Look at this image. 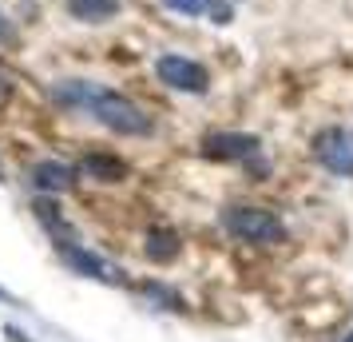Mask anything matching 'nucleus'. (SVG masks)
I'll return each mask as SVG.
<instances>
[{
	"instance_id": "1",
	"label": "nucleus",
	"mask_w": 353,
	"mask_h": 342,
	"mask_svg": "<svg viewBox=\"0 0 353 342\" xmlns=\"http://www.w3.org/2000/svg\"><path fill=\"white\" fill-rule=\"evenodd\" d=\"M52 99L64 108V112H88L96 124H103L115 135H151L155 120L128 99L115 88H103L96 80H56L52 84Z\"/></svg>"
},
{
	"instance_id": "2",
	"label": "nucleus",
	"mask_w": 353,
	"mask_h": 342,
	"mask_svg": "<svg viewBox=\"0 0 353 342\" xmlns=\"http://www.w3.org/2000/svg\"><path fill=\"white\" fill-rule=\"evenodd\" d=\"M199 151H203V160H214V163H242L254 183L270 180V160L262 151V140L250 135V131H210L199 144Z\"/></svg>"
},
{
	"instance_id": "3",
	"label": "nucleus",
	"mask_w": 353,
	"mask_h": 342,
	"mask_svg": "<svg viewBox=\"0 0 353 342\" xmlns=\"http://www.w3.org/2000/svg\"><path fill=\"white\" fill-rule=\"evenodd\" d=\"M219 223L230 239L239 243H254V247H278L286 239V223L266 207H250V203H234L219 215Z\"/></svg>"
},
{
	"instance_id": "4",
	"label": "nucleus",
	"mask_w": 353,
	"mask_h": 342,
	"mask_svg": "<svg viewBox=\"0 0 353 342\" xmlns=\"http://www.w3.org/2000/svg\"><path fill=\"white\" fill-rule=\"evenodd\" d=\"M155 76H159V84H167L171 92H187V96H207L210 92L207 64H199L191 56H179V52L155 56Z\"/></svg>"
},
{
	"instance_id": "5",
	"label": "nucleus",
	"mask_w": 353,
	"mask_h": 342,
	"mask_svg": "<svg viewBox=\"0 0 353 342\" xmlns=\"http://www.w3.org/2000/svg\"><path fill=\"white\" fill-rule=\"evenodd\" d=\"M310 151H314V160H318L325 171L353 180V128H345V124L321 128L318 135L310 140Z\"/></svg>"
},
{
	"instance_id": "6",
	"label": "nucleus",
	"mask_w": 353,
	"mask_h": 342,
	"mask_svg": "<svg viewBox=\"0 0 353 342\" xmlns=\"http://www.w3.org/2000/svg\"><path fill=\"white\" fill-rule=\"evenodd\" d=\"M56 255H60V263L64 267H72L76 275L83 278H96V283H123V271L115 267V263H108L103 255H96V251H88L83 243H76V239H60L56 243Z\"/></svg>"
},
{
	"instance_id": "7",
	"label": "nucleus",
	"mask_w": 353,
	"mask_h": 342,
	"mask_svg": "<svg viewBox=\"0 0 353 342\" xmlns=\"http://www.w3.org/2000/svg\"><path fill=\"white\" fill-rule=\"evenodd\" d=\"M24 180H28V187L32 191H40V196H64V191H72L76 183H80V167L68 160H36L28 171H24Z\"/></svg>"
},
{
	"instance_id": "8",
	"label": "nucleus",
	"mask_w": 353,
	"mask_h": 342,
	"mask_svg": "<svg viewBox=\"0 0 353 342\" xmlns=\"http://www.w3.org/2000/svg\"><path fill=\"white\" fill-rule=\"evenodd\" d=\"M167 12H175V17H207L210 24H230L234 20V0H159Z\"/></svg>"
},
{
	"instance_id": "9",
	"label": "nucleus",
	"mask_w": 353,
	"mask_h": 342,
	"mask_svg": "<svg viewBox=\"0 0 353 342\" xmlns=\"http://www.w3.org/2000/svg\"><path fill=\"white\" fill-rule=\"evenodd\" d=\"M76 167H80V175H92V180H99V183H123L128 180V163L119 160V155H112V151H88Z\"/></svg>"
},
{
	"instance_id": "10",
	"label": "nucleus",
	"mask_w": 353,
	"mask_h": 342,
	"mask_svg": "<svg viewBox=\"0 0 353 342\" xmlns=\"http://www.w3.org/2000/svg\"><path fill=\"white\" fill-rule=\"evenodd\" d=\"M32 215H36V223H40V227L52 235V243H60V239H76V227L68 223L64 211H60V207H56L48 196H40V199L32 203Z\"/></svg>"
},
{
	"instance_id": "11",
	"label": "nucleus",
	"mask_w": 353,
	"mask_h": 342,
	"mask_svg": "<svg viewBox=\"0 0 353 342\" xmlns=\"http://www.w3.org/2000/svg\"><path fill=\"white\" fill-rule=\"evenodd\" d=\"M68 17L80 24H108L119 17V0H68Z\"/></svg>"
},
{
	"instance_id": "12",
	"label": "nucleus",
	"mask_w": 353,
	"mask_h": 342,
	"mask_svg": "<svg viewBox=\"0 0 353 342\" xmlns=\"http://www.w3.org/2000/svg\"><path fill=\"white\" fill-rule=\"evenodd\" d=\"M147 259L151 263H175L179 259V251H183V243H179V235L171 227H151L147 231Z\"/></svg>"
},
{
	"instance_id": "13",
	"label": "nucleus",
	"mask_w": 353,
	"mask_h": 342,
	"mask_svg": "<svg viewBox=\"0 0 353 342\" xmlns=\"http://www.w3.org/2000/svg\"><path fill=\"white\" fill-rule=\"evenodd\" d=\"M139 291H143L147 298H151V303H155V307L171 310V314H179V310H187V307H183V294H179V291H171V287H167V283H155V278H151V283H143V287H139Z\"/></svg>"
},
{
	"instance_id": "14",
	"label": "nucleus",
	"mask_w": 353,
	"mask_h": 342,
	"mask_svg": "<svg viewBox=\"0 0 353 342\" xmlns=\"http://www.w3.org/2000/svg\"><path fill=\"white\" fill-rule=\"evenodd\" d=\"M17 40H20V32H17V24L0 12V48H17Z\"/></svg>"
},
{
	"instance_id": "15",
	"label": "nucleus",
	"mask_w": 353,
	"mask_h": 342,
	"mask_svg": "<svg viewBox=\"0 0 353 342\" xmlns=\"http://www.w3.org/2000/svg\"><path fill=\"white\" fill-rule=\"evenodd\" d=\"M4 334H8L12 342H32V339H24V330H17V326H4Z\"/></svg>"
},
{
	"instance_id": "16",
	"label": "nucleus",
	"mask_w": 353,
	"mask_h": 342,
	"mask_svg": "<svg viewBox=\"0 0 353 342\" xmlns=\"http://www.w3.org/2000/svg\"><path fill=\"white\" fill-rule=\"evenodd\" d=\"M0 303H17V298H12V294H8L4 287H0Z\"/></svg>"
},
{
	"instance_id": "17",
	"label": "nucleus",
	"mask_w": 353,
	"mask_h": 342,
	"mask_svg": "<svg viewBox=\"0 0 353 342\" xmlns=\"http://www.w3.org/2000/svg\"><path fill=\"white\" fill-rule=\"evenodd\" d=\"M345 342H353V330H350V334H345Z\"/></svg>"
},
{
	"instance_id": "18",
	"label": "nucleus",
	"mask_w": 353,
	"mask_h": 342,
	"mask_svg": "<svg viewBox=\"0 0 353 342\" xmlns=\"http://www.w3.org/2000/svg\"><path fill=\"white\" fill-rule=\"evenodd\" d=\"M0 175H4V167H0Z\"/></svg>"
}]
</instances>
